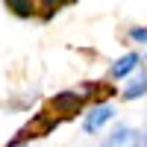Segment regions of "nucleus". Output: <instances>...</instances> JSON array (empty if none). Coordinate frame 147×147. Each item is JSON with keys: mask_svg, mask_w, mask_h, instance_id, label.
<instances>
[{"mask_svg": "<svg viewBox=\"0 0 147 147\" xmlns=\"http://www.w3.org/2000/svg\"><path fill=\"white\" fill-rule=\"evenodd\" d=\"M138 62H141L138 53H124L121 59L112 62V68H109V80H124V77H129V74L138 68Z\"/></svg>", "mask_w": 147, "mask_h": 147, "instance_id": "obj_4", "label": "nucleus"}, {"mask_svg": "<svg viewBox=\"0 0 147 147\" xmlns=\"http://www.w3.org/2000/svg\"><path fill=\"white\" fill-rule=\"evenodd\" d=\"M3 3H6V9L12 15H18V18H32L35 9H38V0H3Z\"/></svg>", "mask_w": 147, "mask_h": 147, "instance_id": "obj_5", "label": "nucleus"}, {"mask_svg": "<svg viewBox=\"0 0 147 147\" xmlns=\"http://www.w3.org/2000/svg\"><path fill=\"white\" fill-rule=\"evenodd\" d=\"M141 94H147V74H138V77H132L129 85H124V100H138Z\"/></svg>", "mask_w": 147, "mask_h": 147, "instance_id": "obj_6", "label": "nucleus"}, {"mask_svg": "<svg viewBox=\"0 0 147 147\" xmlns=\"http://www.w3.org/2000/svg\"><path fill=\"white\" fill-rule=\"evenodd\" d=\"M141 141H144V136L136 127H118L106 136V141L100 147H141Z\"/></svg>", "mask_w": 147, "mask_h": 147, "instance_id": "obj_2", "label": "nucleus"}, {"mask_svg": "<svg viewBox=\"0 0 147 147\" xmlns=\"http://www.w3.org/2000/svg\"><path fill=\"white\" fill-rule=\"evenodd\" d=\"M112 115H115V106H109V103H106V106H94L91 112L85 115V124H82V129L88 132V136H94V132L100 129V127H106V121L112 118Z\"/></svg>", "mask_w": 147, "mask_h": 147, "instance_id": "obj_3", "label": "nucleus"}, {"mask_svg": "<svg viewBox=\"0 0 147 147\" xmlns=\"http://www.w3.org/2000/svg\"><path fill=\"white\" fill-rule=\"evenodd\" d=\"M85 106V91H62L50 100V115L56 118H74Z\"/></svg>", "mask_w": 147, "mask_h": 147, "instance_id": "obj_1", "label": "nucleus"}, {"mask_svg": "<svg viewBox=\"0 0 147 147\" xmlns=\"http://www.w3.org/2000/svg\"><path fill=\"white\" fill-rule=\"evenodd\" d=\"M141 147H147V136H144V141H141Z\"/></svg>", "mask_w": 147, "mask_h": 147, "instance_id": "obj_9", "label": "nucleus"}, {"mask_svg": "<svg viewBox=\"0 0 147 147\" xmlns=\"http://www.w3.org/2000/svg\"><path fill=\"white\" fill-rule=\"evenodd\" d=\"M127 35H129L132 41H141V44H147V27H132Z\"/></svg>", "mask_w": 147, "mask_h": 147, "instance_id": "obj_8", "label": "nucleus"}, {"mask_svg": "<svg viewBox=\"0 0 147 147\" xmlns=\"http://www.w3.org/2000/svg\"><path fill=\"white\" fill-rule=\"evenodd\" d=\"M68 3H77V0H38V6H47V12L41 15V21H50L53 12H59V9L68 6Z\"/></svg>", "mask_w": 147, "mask_h": 147, "instance_id": "obj_7", "label": "nucleus"}]
</instances>
